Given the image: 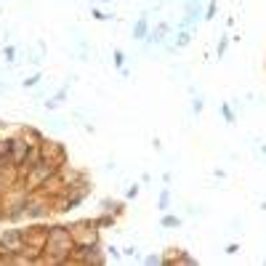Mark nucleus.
I'll use <instances>...</instances> for the list:
<instances>
[{
    "instance_id": "nucleus-1",
    "label": "nucleus",
    "mask_w": 266,
    "mask_h": 266,
    "mask_svg": "<svg viewBox=\"0 0 266 266\" xmlns=\"http://www.w3.org/2000/svg\"><path fill=\"white\" fill-rule=\"evenodd\" d=\"M75 234L72 229H64V226H53L48 229V242H45V250H43V261L48 263H69V256L75 250Z\"/></svg>"
},
{
    "instance_id": "nucleus-2",
    "label": "nucleus",
    "mask_w": 266,
    "mask_h": 266,
    "mask_svg": "<svg viewBox=\"0 0 266 266\" xmlns=\"http://www.w3.org/2000/svg\"><path fill=\"white\" fill-rule=\"evenodd\" d=\"M59 168L62 165H56V163H51V160H38L32 168H27L24 173H27V179H24V187L32 192V189H38V187H45L56 173H59Z\"/></svg>"
},
{
    "instance_id": "nucleus-3",
    "label": "nucleus",
    "mask_w": 266,
    "mask_h": 266,
    "mask_svg": "<svg viewBox=\"0 0 266 266\" xmlns=\"http://www.w3.org/2000/svg\"><path fill=\"white\" fill-rule=\"evenodd\" d=\"M0 242H3V248L8 253H21L27 248V242H24V229H8V232L0 234Z\"/></svg>"
},
{
    "instance_id": "nucleus-4",
    "label": "nucleus",
    "mask_w": 266,
    "mask_h": 266,
    "mask_svg": "<svg viewBox=\"0 0 266 266\" xmlns=\"http://www.w3.org/2000/svg\"><path fill=\"white\" fill-rule=\"evenodd\" d=\"M40 155H43V160H51V163H56V165H64L67 163V152H64V146L62 144H56V141H40Z\"/></svg>"
},
{
    "instance_id": "nucleus-5",
    "label": "nucleus",
    "mask_w": 266,
    "mask_h": 266,
    "mask_svg": "<svg viewBox=\"0 0 266 266\" xmlns=\"http://www.w3.org/2000/svg\"><path fill=\"white\" fill-rule=\"evenodd\" d=\"M27 152H29V144L24 141V138L21 136L11 138V160H14V165H24Z\"/></svg>"
},
{
    "instance_id": "nucleus-6",
    "label": "nucleus",
    "mask_w": 266,
    "mask_h": 266,
    "mask_svg": "<svg viewBox=\"0 0 266 266\" xmlns=\"http://www.w3.org/2000/svg\"><path fill=\"white\" fill-rule=\"evenodd\" d=\"M48 213V208H45V200H40V197H29L27 200V208H24V216L27 218H40V216H45Z\"/></svg>"
},
{
    "instance_id": "nucleus-7",
    "label": "nucleus",
    "mask_w": 266,
    "mask_h": 266,
    "mask_svg": "<svg viewBox=\"0 0 266 266\" xmlns=\"http://www.w3.org/2000/svg\"><path fill=\"white\" fill-rule=\"evenodd\" d=\"M21 138H24V141L29 144V146H38L40 141H43V136L38 133V131H32V128H21V133H19Z\"/></svg>"
},
{
    "instance_id": "nucleus-8",
    "label": "nucleus",
    "mask_w": 266,
    "mask_h": 266,
    "mask_svg": "<svg viewBox=\"0 0 266 266\" xmlns=\"http://www.w3.org/2000/svg\"><path fill=\"white\" fill-rule=\"evenodd\" d=\"M133 35H136V38H144V35H146V21H138L136 29H133Z\"/></svg>"
},
{
    "instance_id": "nucleus-9",
    "label": "nucleus",
    "mask_w": 266,
    "mask_h": 266,
    "mask_svg": "<svg viewBox=\"0 0 266 266\" xmlns=\"http://www.w3.org/2000/svg\"><path fill=\"white\" fill-rule=\"evenodd\" d=\"M221 114H224V117H226L229 123H232V120H234V114H232V109H229V107H226V104H224V107H221Z\"/></svg>"
},
{
    "instance_id": "nucleus-10",
    "label": "nucleus",
    "mask_w": 266,
    "mask_h": 266,
    "mask_svg": "<svg viewBox=\"0 0 266 266\" xmlns=\"http://www.w3.org/2000/svg\"><path fill=\"white\" fill-rule=\"evenodd\" d=\"M179 224V218H173V216H165L163 218V226H176Z\"/></svg>"
},
{
    "instance_id": "nucleus-11",
    "label": "nucleus",
    "mask_w": 266,
    "mask_h": 266,
    "mask_svg": "<svg viewBox=\"0 0 266 266\" xmlns=\"http://www.w3.org/2000/svg\"><path fill=\"white\" fill-rule=\"evenodd\" d=\"M237 250H240V248H237V242H232V245H226V253H229V256H234Z\"/></svg>"
},
{
    "instance_id": "nucleus-12",
    "label": "nucleus",
    "mask_w": 266,
    "mask_h": 266,
    "mask_svg": "<svg viewBox=\"0 0 266 266\" xmlns=\"http://www.w3.org/2000/svg\"><path fill=\"white\" fill-rule=\"evenodd\" d=\"M168 205V192H163V197H160V208H165Z\"/></svg>"
}]
</instances>
